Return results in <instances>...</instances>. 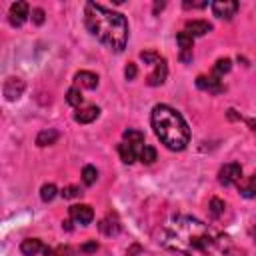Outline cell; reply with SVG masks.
Segmentation results:
<instances>
[{
  "label": "cell",
  "instance_id": "cell-32",
  "mask_svg": "<svg viewBox=\"0 0 256 256\" xmlns=\"http://www.w3.org/2000/svg\"><path fill=\"white\" fill-rule=\"evenodd\" d=\"M208 6V2H184V8H206Z\"/></svg>",
  "mask_w": 256,
  "mask_h": 256
},
{
  "label": "cell",
  "instance_id": "cell-13",
  "mask_svg": "<svg viewBox=\"0 0 256 256\" xmlns=\"http://www.w3.org/2000/svg\"><path fill=\"white\" fill-rule=\"evenodd\" d=\"M74 82L78 88H88V90H94L98 86V76L94 72H88V70H80L76 76H74Z\"/></svg>",
  "mask_w": 256,
  "mask_h": 256
},
{
  "label": "cell",
  "instance_id": "cell-23",
  "mask_svg": "<svg viewBox=\"0 0 256 256\" xmlns=\"http://www.w3.org/2000/svg\"><path fill=\"white\" fill-rule=\"evenodd\" d=\"M96 180H98V170L94 166H84L82 168V182L86 186H92Z\"/></svg>",
  "mask_w": 256,
  "mask_h": 256
},
{
  "label": "cell",
  "instance_id": "cell-1",
  "mask_svg": "<svg viewBox=\"0 0 256 256\" xmlns=\"http://www.w3.org/2000/svg\"><path fill=\"white\" fill-rule=\"evenodd\" d=\"M160 242L180 256H230L232 240L192 216H174L164 224Z\"/></svg>",
  "mask_w": 256,
  "mask_h": 256
},
{
  "label": "cell",
  "instance_id": "cell-6",
  "mask_svg": "<svg viewBox=\"0 0 256 256\" xmlns=\"http://www.w3.org/2000/svg\"><path fill=\"white\" fill-rule=\"evenodd\" d=\"M210 8H212V14H214L216 18L230 20V18L238 12L240 4H238V2H234V0H216V2H212V4H210Z\"/></svg>",
  "mask_w": 256,
  "mask_h": 256
},
{
  "label": "cell",
  "instance_id": "cell-30",
  "mask_svg": "<svg viewBox=\"0 0 256 256\" xmlns=\"http://www.w3.org/2000/svg\"><path fill=\"white\" fill-rule=\"evenodd\" d=\"M96 250H98L96 240H90V242H86V244L80 246V252H84V254H90V252H96Z\"/></svg>",
  "mask_w": 256,
  "mask_h": 256
},
{
  "label": "cell",
  "instance_id": "cell-24",
  "mask_svg": "<svg viewBox=\"0 0 256 256\" xmlns=\"http://www.w3.org/2000/svg\"><path fill=\"white\" fill-rule=\"evenodd\" d=\"M138 158H140V162H142V164H152V162L156 160V150H154L152 146H148V144H146V146L142 148V152H140V156H138Z\"/></svg>",
  "mask_w": 256,
  "mask_h": 256
},
{
  "label": "cell",
  "instance_id": "cell-8",
  "mask_svg": "<svg viewBox=\"0 0 256 256\" xmlns=\"http://www.w3.org/2000/svg\"><path fill=\"white\" fill-rule=\"evenodd\" d=\"M192 40L194 38L184 30L176 34V42H178V48H180V52H178L180 62H190L192 60Z\"/></svg>",
  "mask_w": 256,
  "mask_h": 256
},
{
  "label": "cell",
  "instance_id": "cell-11",
  "mask_svg": "<svg viewBox=\"0 0 256 256\" xmlns=\"http://www.w3.org/2000/svg\"><path fill=\"white\" fill-rule=\"evenodd\" d=\"M166 74H168V64L164 58H160L156 64H154V72L148 76V86H160L164 80H166Z\"/></svg>",
  "mask_w": 256,
  "mask_h": 256
},
{
  "label": "cell",
  "instance_id": "cell-12",
  "mask_svg": "<svg viewBox=\"0 0 256 256\" xmlns=\"http://www.w3.org/2000/svg\"><path fill=\"white\" fill-rule=\"evenodd\" d=\"M210 30H212V26H210L206 20H188L186 26H184V32H188L192 38L204 36V34H208Z\"/></svg>",
  "mask_w": 256,
  "mask_h": 256
},
{
  "label": "cell",
  "instance_id": "cell-14",
  "mask_svg": "<svg viewBox=\"0 0 256 256\" xmlns=\"http://www.w3.org/2000/svg\"><path fill=\"white\" fill-rule=\"evenodd\" d=\"M196 86L200 88V90H206V92H212V94H218V92H222V82H220V78H216V76H198L196 78Z\"/></svg>",
  "mask_w": 256,
  "mask_h": 256
},
{
  "label": "cell",
  "instance_id": "cell-3",
  "mask_svg": "<svg viewBox=\"0 0 256 256\" xmlns=\"http://www.w3.org/2000/svg\"><path fill=\"white\" fill-rule=\"evenodd\" d=\"M152 128L154 134L160 138V142L168 148V150H184L190 142V128L186 124V120L182 118L180 112H176L174 108L166 106V104H156L152 108Z\"/></svg>",
  "mask_w": 256,
  "mask_h": 256
},
{
  "label": "cell",
  "instance_id": "cell-2",
  "mask_svg": "<svg viewBox=\"0 0 256 256\" xmlns=\"http://www.w3.org/2000/svg\"><path fill=\"white\" fill-rule=\"evenodd\" d=\"M84 24L88 32L114 52H122L128 42V22L120 12H114L102 4H84Z\"/></svg>",
  "mask_w": 256,
  "mask_h": 256
},
{
  "label": "cell",
  "instance_id": "cell-10",
  "mask_svg": "<svg viewBox=\"0 0 256 256\" xmlns=\"http://www.w3.org/2000/svg\"><path fill=\"white\" fill-rule=\"evenodd\" d=\"M28 4L26 2H14L12 6H10V12H8V20H10V24L12 26H22L24 22H26V18H28Z\"/></svg>",
  "mask_w": 256,
  "mask_h": 256
},
{
  "label": "cell",
  "instance_id": "cell-26",
  "mask_svg": "<svg viewBox=\"0 0 256 256\" xmlns=\"http://www.w3.org/2000/svg\"><path fill=\"white\" fill-rule=\"evenodd\" d=\"M224 208H226V204H224L220 198H212V200H210V214H212L214 218H218V216L224 212Z\"/></svg>",
  "mask_w": 256,
  "mask_h": 256
},
{
  "label": "cell",
  "instance_id": "cell-18",
  "mask_svg": "<svg viewBox=\"0 0 256 256\" xmlns=\"http://www.w3.org/2000/svg\"><path fill=\"white\" fill-rule=\"evenodd\" d=\"M98 226H100V232L106 236H114L120 232V222L116 220V216H106Z\"/></svg>",
  "mask_w": 256,
  "mask_h": 256
},
{
  "label": "cell",
  "instance_id": "cell-27",
  "mask_svg": "<svg viewBox=\"0 0 256 256\" xmlns=\"http://www.w3.org/2000/svg\"><path fill=\"white\" fill-rule=\"evenodd\" d=\"M140 58H142L146 64H152V66H154V64L160 60V54H156V52H142Z\"/></svg>",
  "mask_w": 256,
  "mask_h": 256
},
{
  "label": "cell",
  "instance_id": "cell-33",
  "mask_svg": "<svg viewBox=\"0 0 256 256\" xmlns=\"http://www.w3.org/2000/svg\"><path fill=\"white\" fill-rule=\"evenodd\" d=\"M248 126L252 128V132H256V120H248Z\"/></svg>",
  "mask_w": 256,
  "mask_h": 256
},
{
  "label": "cell",
  "instance_id": "cell-25",
  "mask_svg": "<svg viewBox=\"0 0 256 256\" xmlns=\"http://www.w3.org/2000/svg\"><path fill=\"white\" fill-rule=\"evenodd\" d=\"M58 194V188L54 186V184H44L42 188H40V198L44 200V202H50V200H54V196Z\"/></svg>",
  "mask_w": 256,
  "mask_h": 256
},
{
  "label": "cell",
  "instance_id": "cell-9",
  "mask_svg": "<svg viewBox=\"0 0 256 256\" xmlns=\"http://www.w3.org/2000/svg\"><path fill=\"white\" fill-rule=\"evenodd\" d=\"M2 92H4L6 100H10V102L18 100L22 96V92H24V82L20 78H16V76H10V78H6L4 86H2Z\"/></svg>",
  "mask_w": 256,
  "mask_h": 256
},
{
  "label": "cell",
  "instance_id": "cell-29",
  "mask_svg": "<svg viewBox=\"0 0 256 256\" xmlns=\"http://www.w3.org/2000/svg\"><path fill=\"white\" fill-rule=\"evenodd\" d=\"M62 196H64V198H76V196H80V190H78L76 186H66V188L62 190Z\"/></svg>",
  "mask_w": 256,
  "mask_h": 256
},
{
  "label": "cell",
  "instance_id": "cell-15",
  "mask_svg": "<svg viewBox=\"0 0 256 256\" xmlns=\"http://www.w3.org/2000/svg\"><path fill=\"white\" fill-rule=\"evenodd\" d=\"M46 250V246L38 240V238H26V240H22V244H20V252L24 254V256H36L38 252H44Z\"/></svg>",
  "mask_w": 256,
  "mask_h": 256
},
{
  "label": "cell",
  "instance_id": "cell-34",
  "mask_svg": "<svg viewBox=\"0 0 256 256\" xmlns=\"http://www.w3.org/2000/svg\"><path fill=\"white\" fill-rule=\"evenodd\" d=\"M160 8H164V2H160V4H154V12H158Z\"/></svg>",
  "mask_w": 256,
  "mask_h": 256
},
{
  "label": "cell",
  "instance_id": "cell-19",
  "mask_svg": "<svg viewBox=\"0 0 256 256\" xmlns=\"http://www.w3.org/2000/svg\"><path fill=\"white\" fill-rule=\"evenodd\" d=\"M56 140H58V130H54V128L42 130L36 136V144L38 146H50V144H56Z\"/></svg>",
  "mask_w": 256,
  "mask_h": 256
},
{
  "label": "cell",
  "instance_id": "cell-7",
  "mask_svg": "<svg viewBox=\"0 0 256 256\" xmlns=\"http://www.w3.org/2000/svg\"><path fill=\"white\" fill-rule=\"evenodd\" d=\"M92 218H94L92 206H88V204H74V206H70V220L72 222H76L80 226H86V224L92 222Z\"/></svg>",
  "mask_w": 256,
  "mask_h": 256
},
{
  "label": "cell",
  "instance_id": "cell-4",
  "mask_svg": "<svg viewBox=\"0 0 256 256\" xmlns=\"http://www.w3.org/2000/svg\"><path fill=\"white\" fill-rule=\"evenodd\" d=\"M144 146H146L144 144V134L140 130L128 128V130H124V140L118 144V154H120L124 164H132L140 156Z\"/></svg>",
  "mask_w": 256,
  "mask_h": 256
},
{
  "label": "cell",
  "instance_id": "cell-31",
  "mask_svg": "<svg viewBox=\"0 0 256 256\" xmlns=\"http://www.w3.org/2000/svg\"><path fill=\"white\" fill-rule=\"evenodd\" d=\"M32 20H34V24H42L44 22V10L42 8H34L32 10Z\"/></svg>",
  "mask_w": 256,
  "mask_h": 256
},
{
  "label": "cell",
  "instance_id": "cell-5",
  "mask_svg": "<svg viewBox=\"0 0 256 256\" xmlns=\"http://www.w3.org/2000/svg\"><path fill=\"white\" fill-rule=\"evenodd\" d=\"M240 180H242V166L238 162H228L218 172V182L222 186H232V184H238Z\"/></svg>",
  "mask_w": 256,
  "mask_h": 256
},
{
  "label": "cell",
  "instance_id": "cell-17",
  "mask_svg": "<svg viewBox=\"0 0 256 256\" xmlns=\"http://www.w3.org/2000/svg\"><path fill=\"white\" fill-rule=\"evenodd\" d=\"M238 192L244 198H254L256 196V172L252 176H248L244 182L242 180L238 182Z\"/></svg>",
  "mask_w": 256,
  "mask_h": 256
},
{
  "label": "cell",
  "instance_id": "cell-22",
  "mask_svg": "<svg viewBox=\"0 0 256 256\" xmlns=\"http://www.w3.org/2000/svg\"><path fill=\"white\" fill-rule=\"evenodd\" d=\"M82 92H80V88L78 86H72L68 92H66V102L70 104V106H80L82 104Z\"/></svg>",
  "mask_w": 256,
  "mask_h": 256
},
{
  "label": "cell",
  "instance_id": "cell-21",
  "mask_svg": "<svg viewBox=\"0 0 256 256\" xmlns=\"http://www.w3.org/2000/svg\"><path fill=\"white\" fill-rule=\"evenodd\" d=\"M230 68H232V62H230V58H220V60L214 64V68H212V76L220 78V76H222V74H226Z\"/></svg>",
  "mask_w": 256,
  "mask_h": 256
},
{
  "label": "cell",
  "instance_id": "cell-28",
  "mask_svg": "<svg viewBox=\"0 0 256 256\" xmlns=\"http://www.w3.org/2000/svg\"><path fill=\"white\" fill-rule=\"evenodd\" d=\"M136 64L134 62H128V66H126V70H124V76H126V80H134L136 78Z\"/></svg>",
  "mask_w": 256,
  "mask_h": 256
},
{
  "label": "cell",
  "instance_id": "cell-16",
  "mask_svg": "<svg viewBox=\"0 0 256 256\" xmlns=\"http://www.w3.org/2000/svg\"><path fill=\"white\" fill-rule=\"evenodd\" d=\"M98 116H100V108H98V106H88V108L78 110V112L74 114V120L80 122V124H90V122H94Z\"/></svg>",
  "mask_w": 256,
  "mask_h": 256
},
{
  "label": "cell",
  "instance_id": "cell-20",
  "mask_svg": "<svg viewBox=\"0 0 256 256\" xmlns=\"http://www.w3.org/2000/svg\"><path fill=\"white\" fill-rule=\"evenodd\" d=\"M44 256H76V250L72 246L64 244V246H56V248H46Z\"/></svg>",
  "mask_w": 256,
  "mask_h": 256
}]
</instances>
